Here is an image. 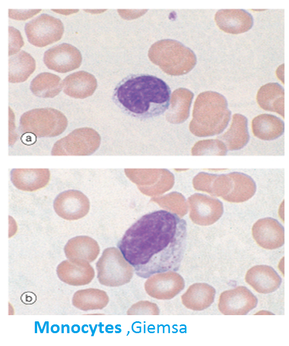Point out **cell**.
Listing matches in <instances>:
<instances>
[{
  "instance_id": "1",
  "label": "cell",
  "mask_w": 289,
  "mask_h": 346,
  "mask_svg": "<svg viewBox=\"0 0 289 346\" xmlns=\"http://www.w3.org/2000/svg\"><path fill=\"white\" fill-rule=\"evenodd\" d=\"M187 223L176 214L148 213L125 232L117 246L139 277L178 269L186 247Z\"/></svg>"
},
{
  "instance_id": "22",
  "label": "cell",
  "mask_w": 289,
  "mask_h": 346,
  "mask_svg": "<svg viewBox=\"0 0 289 346\" xmlns=\"http://www.w3.org/2000/svg\"><path fill=\"white\" fill-rule=\"evenodd\" d=\"M64 251L68 259L91 262L98 257L100 248L97 242L92 238L80 235L69 239L64 246Z\"/></svg>"
},
{
  "instance_id": "30",
  "label": "cell",
  "mask_w": 289,
  "mask_h": 346,
  "mask_svg": "<svg viewBox=\"0 0 289 346\" xmlns=\"http://www.w3.org/2000/svg\"><path fill=\"white\" fill-rule=\"evenodd\" d=\"M159 313L157 304L148 300L139 301L133 304L127 311L128 315H158Z\"/></svg>"
},
{
  "instance_id": "27",
  "label": "cell",
  "mask_w": 289,
  "mask_h": 346,
  "mask_svg": "<svg viewBox=\"0 0 289 346\" xmlns=\"http://www.w3.org/2000/svg\"><path fill=\"white\" fill-rule=\"evenodd\" d=\"M35 69V61L28 52L21 50L9 59V82L25 81Z\"/></svg>"
},
{
  "instance_id": "2",
  "label": "cell",
  "mask_w": 289,
  "mask_h": 346,
  "mask_svg": "<svg viewBox=\"0 0 289 346\" xmlns=\"http://www.w3.org/2000/svg\"><path fill=\"white\" fill-rule=\"evenodd\" d=\"M171 90L161 79L147 74H130L116 85L112 99L125 114L139 119L160 116L169 107Z\"/></svg>"
},
{
  "instance_id": "8",
  "label": "cell",
  "mask_w": 289,
  "mask_h": 346,
  "mask_svg": "<svg viewBox=\"0 0 289 346\" xmlns=\"http://www.w3.org/2000/svg\"><path fill=\"white\" fill-rule=\"evenodd\" d=\"M185 287L183 278L174 271L154 274L146 281L144 288L151 297L157 300H170Z\"/></svg>"
},
{
  "instance_id": "32",
  "label": "cell",
  "mask_w": 289,
  "mask_h": 346,
  "mask_svg": "<svg viewBox=\"0 0 289 346\" xmlns=\"http://www.w3.org/2000/svg\"><path fill=\"white\" fill-rule=\"evenodd\" d=\"M41 9L34 10H9L10 18L16 20H26L41 11Z\"/></svg>"
},
{
  "instance_id": "6",
  "label": "cell",
  "mask_w": 289,
  "mask_h": 346,
  "mask_svg": "<svg viewBox=\"0 0 289 346\" xmlns=\"http://www.w3.org/2000/svg\"><path fill=\"white\" fill-rule=\"evenodd\" d=\"M99 137L88 128H78L56 142L51 150L53 156H82L92 154L97 148Z\"/></svg>"
},
{
  "instance_id": "29",
  "label": "cell",
  "mask_w": 289,
  "mask_h": 346,
  "mask_svg": "<svg viewBox=\"0 0 289 346\" xmlns=\"http://www.w3.org/2000/svg\"><path fill=\"white\" fill-rule=\"evenodd\" d=\"M227 149L223 141L218 138L198 141L195 145L193 153L196 155H226Z\"/></svg>"
},
{
  "instance_id": "16",
  "label": "cell",
  "mask_w": 289,
  "mask_h": 346,
  "mask_svg": "<svg viewBox=\"0 0 289 346\" xmlns=\"http://www.w3.org/2000/svg\"><path fill=\"white\" fill-rule=\"evenodd\" d=\"M245 280L256 292L262 294L273 293L282 282L276 270L266 265H257L249 269L245 274Z\"/></svg>"
},
{
  "instance_id": "11",
  "label": "cell",
  "mask_w": 289,
  "mask_h": 346,
  "mask_svg": "<svg viewBox=\"0 0 289 346\" xmlns=\"http://www.w3.org/2000/svg\"><path fill=\"white\" fill-rule=\"evenodd\" d=\"M53 208L61 218L68 221L77 220L88 213L89 203L81 191L69 190L61 192L56 197Z\"/></svg>"
},
{
  "instance_id": "33",
  "label": "cell",
  "mask_w": 289,
  "mask_h": 346,
  "mask_svg": "<svg viewBox=\"0 0 289 346\" xmlns=\"http://www.w3.org/2000/svg\"><path fill=\"white\" fill-rule=\"evenodd\" d=\"M20 300L24 304L32 305L37 301V296L33 292L27 291L21 295Z\"/></svg>"
},
{
  "instance_id": "3",
  "label": "cell",
  "mask_w": 289,
  "mask_h": 346,
  "mask_svg": "<svg viewBox=\"0 0 289 346\" xmlns=\"http://www.w3.org/2000/svg\"><path fill=\"white\" fill-rule=\"evenodd\" d=\"M230 116L224 96L214 91L203 92L195 102L191 130L200 137L219 135L227 126Z\"/></svg>"
},
{
  "instance_id": "20",
  "label": "cell",
  "mask_w": 289,
  "mask_h": 346,
  "mask_svg": "<svg viewBox=\"0 0 289 346\" xmlns=\"http://www.w3.org/2000/svg\"><path fill=\"white\" fill-rule=\"evenodd\" d=\"M215 289L206 283H195L189 286L181 296L182 304L188 309L200 311L209 307L213 302Z\"/></svg>"
},
{
  "instance_id": "9",
  "label": "cell",
  "mask_w": 289,
  "mask_h": 346,
  "mask_svg": "<svg viewBox=\"0 0 289 346\" xmlns=\"http://www.w3.org/2000/svg\"><path fill=\"white\" fill-rule=\"evenodd\" d=\"M257 297L246 287L239 286L223 292L218 302L219 311L225 315H245L257 305Z\"/></svg>"
},
{
  "instance_id": "13",
  "label": "cell",
  "mask_w": 289,
  "mask_h": 346,
  "mask_svg": "<svg viewBox=\"0 0 289 346\" xmlns=\"http://www.w3.org/2000/svg\"><path fill=\"white\" fill-rule=\"evenodd\" d=\"M251 233L257 245L264 249H277L284 243L283 226L277 220L270 217L257 220L252 227Z\"/></svg>"
},
{
  "instance_id": "10",
  "label": "cell",
  "mask_w": 289,
  "mask_h": 346,
  "mask_svg": "<svg viewBox=\"0 0 289 346\" xmlns=\"http://www.w3.org/2000/svg\"><path fill=\"white\" fill-rule=\"evenodd\" d=\"M43 61L49 69L65 73L79 67L82 62V56L76 47L68 43H62L46 51Z\"/></svg>"
},
{
  "instance_id": "7",
  "label": "cell",
  "mask_w": 289,
  "mask_h": 346,
  "mask_svg": "<svg viewBox=\"0 0 289 346\" xmlns=\"http://www.w3.org/2000/svg\"><path fill=\"white\" fill-rule=\"evenodd\" d=\"M25 31L30 43L42 47L60 40L64 32V26L60 19L42 14L27 23Z\"/></svg>"
},
{
  "instance_id": "23",
  "label": "cell",
  "mask_w": 289,
  "mask_h": 346,
  "mask_svg": "<svg viewBox=\"0 0 289 346\" xmlns=\"http://www.w3.org/2000/svg\"><path fill=\"white\" fill-rule=\"evenodd\" d=\"M256 100L262 109L276 113L284 118V90L278 83L270 82L262 85L257 92Z\"/></svg>"
},
{
  "instance_id": "19",
  "label": "cell",
  "mask_w": 289,
  "mask_h": 346,
  "mask_svg": "<svg viewBox=\"0 0 289 346\" xmlns=\"http://www.w3.org/2000/svg\"><path fill=\"white\" fill-rule=\"evenodd\" d=\"M64 93L77 99L85 98L93 94L96 86V80L92 74L85 71L73 72L62 81Z\"/></svg>"
},
{
  "instance_id": "31",
  "label": "cell",
  "mask_w": 289,
  "mask_h": 346,
  "mask_svg": "<svg viewBox=\"0 0 289 346\" xmlns=\"http://www.w3.org/2000/svg\"><path fill=\"white\" fill-rule=\"evenodd\" d=\"M24 45L20 32L15 28L9 27V56L15 54Z\"/></svg>"
},
{
  "instance_id": "25",
  "label": "cell",
  "mask_w": 289,
  "mask_h": 346,
  "mask_svg": "<svg viewBox=\"0 0 289 346\" xmlns=\"http://www.w3.org/2000/svg\"><path fill=\"white\" fill-rule=\"evenodd\" d=\"M232 179L231 190L223 199L232 203L245 202L250 199L256 191V185L249 175L241 172L229 173Z\"/></svg>"
},
{
  "instance_id": "12",
  "label": "cell",
  "mask_w": 289,
  "mask_h": 346,
  "mask_svg": "<svg viewBox=\"0 0 289 346\" xmlns=\"http://www.w3.org/2000/svg\"><path fill=\"white\" fill-rule=\"evenodd\" d=\"M190 217L196 224L209 226L216 222L224 212L223 205L218 199L204 194H195L189 199Z\"/></svg>"
},
{
  "instance_id": "14",
  "label": "cell",
  "mask_w": 289,
  "mask_h": 346,
  "mask_svg": "<svg viewBox=\"0 0 289 346\" xmlns=\"http://www.w3.org/2000/svg\"><path fill=\"white\" fill-rule=\"evenodd\" d=\"M165 41L167 45L165 58L168 71L173 75H181L190 71L196 63L193 51L178 41Z\"/></svg>"
},
{
  "instance_id": "15",
  "label": "cell",
  "mask_w": 289,
  "mask_h": 346,
  "mask_svg": "<svg viewBox=\"0 0 289 346\" xmlns=\"http://www.w3.org/2000/svg\"><path fill=\"white\" fill-rule=\"evenodd\" d=\"M56 271L61 281L72 286L87 285L95 277L94 268L85 260H64L58 265Z\"/></svg>"
},
{
  "instance_id": "4",
  "label": "cell",
  "mask_w": 289,
  "mask_h": 346,
  "mask_svg": "<svg viewBox=\"0 0 289 346\" xmlns=\"http://www.w3.org/2000/svg\"><path fill=\"white\" fill-rule=\"evenodd\" d=\"M68 121L60 111L51 107L35 108L24 113L20 120L23 133L38 137H53L61 134L66 129Z\"/></svg>"
},
{
  "instance_id": "28",
  "label": "cell",
  "mask_w": 289,
  "mask_h": 346,
  "mask_svg": "<svg viewBox=\"0 0 289 346\" xmlns=\"http://www.w3.org/2000/svg\"><path fill=\"white\" fill-rule=\"evenodd\" d=\"M63 88L62 81L58 76L48 72L38 75L31 82L32 93L40 98H53Z\"/></svg>"
},
{
  "instance_id": "21",
  "label": "cell",
  "mask_w": 289,
  "mask_h": 346,
  "mask_svg": "<svg viewBox=\"0 0 289 346\" xmlns=\"http://www.w3.org/2000/svg\"><path fill=\"white\" fill-rule=\"evenodd\" d=\"M247 118L240 114H234L229 129L216 138L226 145L227 150L236 151L244 148L249 140Z\"/></svg>"
},
{
  "instance_id": "18",
  "label": "cell",
  "mask_w": 289,
  "mask_h": 346,
  "mask_svg": "<svg viewBox=\"0 0 289 346\" xmlns=\"http://www.w3.org/2000/svg\"><path fill=\"white\" fill-rule=\"evenodd\" d=\"M10 179L18 189L27 192L35 191L46 187L50 179L48 169H14Z\"/></svg>"
},
{
  "instance_id": "24",
  "label": "cell",
  "mask_w": 289,
  "mask_h": 346,
  "mask_svg": "<svg viewBox=\"0 0 289 346\" xmlns=\"http://www.w3.org/2000/svg\"><path fill=\"white\" fill-rule=\"evenodd\" d=\"M251 129L254 135L257 138L263 140H272L283 134L284 123L275 115L262 114L252 119Z\"/></svg>"
},
{
  "instance_id": "17",
  "label": "cell",
  "mask_w": 289,
  "mask_h": 346,
  "mask_svg": "<svg viewBox=\"0 0 289 346\" xmlns=\"http://www.w3.org/2000/svg\"><path fill=\"white\" fill-rule=\"evenodd\" d=\"M214 20L222 31L230 34H239L248 31L253 25L251 14L243 9H220Z\"/></svg>"
},
{
  "instance_id": "5",
  "label": "cell",
  "mask_w": 289,
  "mask_h": 346,
  "mask_svg": "<svg viewBox=\"0 0 289 346\" xmlns=\"http://www.w3.org/2000/svg\"><path fill=\"white\" fill-rule=\"evenodd\" d=\"M97 279L105 286L118 287L129 283L134 268L115 247L105 249L96 263Z\"/></svg>"
},
{
  "instance_id": "26",
  "label": "cell",
  "mask_w": 289,
  "mask_h": 346,
  "mask_svg": "<svg viewBox=\"0 0 289 346\" xmlns=\"http://www.w3.org/2000/svg\"><path fill=\"white\" fill-rule=\"evenodd\" d=\"M109 298L106 292L95 288L78 290L73 297V305L84 311L102 309L107 306Z\"/></svg>"
},
{
  "instance_id": "34",
  "label": "cell",
  "mask_w": 289,
  "mask_h": 346,
  "mask_svg": "<svg viewBox=\"0 0 289 346\" xmlns=\"http://www.w3.org/2000/svg\"><path fill=\"white\" fill-rule=\"evenodd\" d=\"M52 10L57 12L58 13L64 14H69L70 13L76 12L79 11V10Z\"/></svg>"
}]
</instances>
